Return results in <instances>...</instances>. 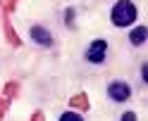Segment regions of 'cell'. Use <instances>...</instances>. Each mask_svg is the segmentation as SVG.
<instances>
[{"label":"cell","instance_id":"5","mask_svg":"<svg viewBox=\"0 0 148 121\" xmlns=\"http://www.w3.org/2000/svg\"><path fill=\"white\" fill-rule=\"evenodd\" d=\"M146 41H148V29L146 26H136V29L129 33V43H132L134 48H141Z\"/></svg>","mask_w":148,"mask_h":121},{"label":"cell","instance_id":"4","mask_svg":"<svg viewBox=\"0 0 148 121\" xmlns=\"http://www.w3.org/2000/svg\"><path fill=\"white\" fill-rule=\"evenodd\" d=\"M29 36H31V41H34V43H38V45H41V48H53V43H55L53 33L45 29V26H41V24H34L31 29H29Z\"/></svg>","mask_w":148,"mask_h":121},{"label":"cell","instance_id":"7","mask_svg":"<svg viewBox=\"0 0 148 121\" xmlns=\"http://www.w3.org/2000/svg\"><path fill=\"white\" fill-rule=\"evenodd\" d=\"M60 119H62V121H69V119H72V121H81V114H77V112H64Z\"/></svg>","mask_w":148,"mask_h":121},{"label":"cell","instance_id":"2","mask_svg":"<svg viewBox=\"0 0 148 121\" xmlns=\"http://www.w3.org/2000/svg\"><path fill=\"white\" fill-rule=\"evenodd\" d=\"M108 50H110L108 43H105L103 38H98V41H93V43L86 48V55H84V57H86V62H91V64H103V62L108 59Z\"/></svg>","mask_w":148,"mask_h":121},{"label":"cell","instance_id":"6","mask_svg":"<svg viewBox=\"0 0 148 121\" xmlns=\"http://www.w3.org/2000/svg\"><path fill=\"white\" fill-rule=\"evenodd\" d=\"M69 105L72 107H77V109H88V97L81 93V95H74L72 100H69Z\"/></svg>","mask_w":148,"mask_h":121},{"label":"cell","instance_id":"1","mask_svg":"<svg viewBox=\"0 0 148 121\" xmlns=\"http://www.w3.org/2000/svg\"><path fill=\"white\" fill-rule=\"evenodd\" d=\"M138 17V10L132 0H117L112 5V10H110V19H112L115 26L119 29H127V26H132Z\"/></svg>","mask_w":148,"mask_h":121},{"label":"cell","instance_id":"3","mask_svg":"<svg viewBox=\"0 0 148 121\" xmlns=\"http://www.w3.org/2000/svg\"><path fill=\"white\" fill-rule=\"evenodd\" d=\"M108 95H110L112 102H127L132 97V86L127 81H112L108 86Z\"/></svg>","mask_w":148,"mask_h":121},{"label":"cell","instance_id":"10","mask_svg":"<svg viewBox=\"0 0 148 121\" xmlns=\"http://www.w3.org/2000/svg\"><path fill=\"white\" fill-rule=\"evenodd\" d=\"M122 119H124V121H134V119H136V114H134V112H124Z\"/></svg>","mask_w":148,"mask_h":121},{"label":"cell","instance_id":"9","mask_svg":"<svg viewBox=\"0 0 148 121\" xmlns=\"http://www.w3.org/2000/svg\"><path fill=\"white\" fill-rule=\"evenodd\" d=\"M14 93H17V83H7V97L14 95Z\"/></svg>","mask_w":148,"mask_h":121},{"label":"cell","instance_id":"11","mask_svg":"<svg viewBox=\"0 0 148 121\" xmlns=\"http://www.w3.org/2000/svg\"><path fill=\"white\" fill-rule=\"evenodd\" d=\"M3 107H5V102H3V100H0V114H3V112H5Z\"/></svg>","mask_w":148,"mask_h":121},{"label":"cell","instance_id":"8","mask_svg":"<svg viewBox=\"0 0 148 121\" xmlns=\"http://www.w3.org/2000/svg\"><path fill=\"white\" fill-rule=\"evenodd\" d=\"M141 78H143V81H148V64H146V62L141 64Z\"/></svg>","mask_w":148,"mask_h":121}]
</instances>
